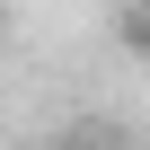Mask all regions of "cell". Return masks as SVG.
<instances>
[{
    "instance_id": "obj_1",
    "label": "cell",
    "mask_w": 150,
    "mask_h": 150,
    "mask_svg": "<svg viewBox=\"0 0 150 150\" xmlns=\"http://www.w3.org/2000/svg\"><path fill=\"white\" fill-rule=\"evenodd\" d=\"M35 150H124V141H106V132L80 124V132H53V141H35Z\"/></svg>"
},
{
    "instance_id": "obj_2",
    "label": "cell",
    "mask_w": 150,
    "mask_h": 150,
    "mask_svg": "<svg viewBox=\"0 0 150 150\" xmlns=\"http://www.w3.org/2000/svg\"><path fill=\"white\" fill-rule=\"evenodd\" d=\"M0 35H9V0H0Z\"/></svg>"
},
{
    "instance_id": "obj_3",
    "label": "cell",
    "mask_w": 150,
    "mask_h": 150,
    "mask_svg": "<svg viewBox=\"0 0 150 150\" xmlns=\"http://www.w3.org/2000/svg\"><path fill=\"white\" fill-rule=\"evenodd\" d=\"M124 9H141V18H150V0H124Z\"/></svg>"
}]
</instances>
